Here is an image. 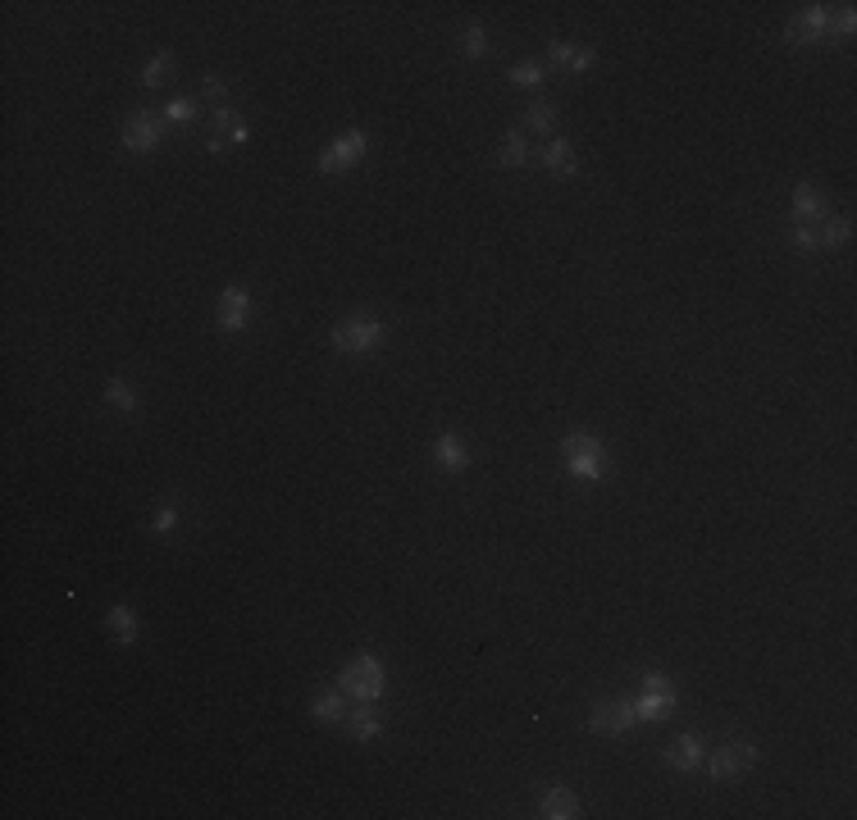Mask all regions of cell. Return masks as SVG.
I'll list each match as a JSON object with an SVG mask.
<instances>
[{"instance_id": "6da1fadb", "label": "cell", "mask_w": 857, "mask_h": 820, "mask_svg": "<svg viewBox=\"0 0 857 820\" xmlns=\"http://www.w3.org/2000/svg\"><path fill=\"white\" fill-rule=\"evenodd\" d=\"M561 452H566V470H570L575 479L598 484V479L607 475V447H602L593 434H570V438L561 443Z\"/></svg>"}, {"instance_id": "7a4b0ae2", "label": "cell", "mask_w": 857, "mask_h": 820, "mask_svg": "<svg viewBox=\"0 0 857 820\" xmlns=\"http://www.w3.org/2000/svg\"><path fill=\"white\" fill-rule=\"evenodd\" d=\"M338 688H342L347 697H356V702H378L383 688H388V675H383L378 656H356V661L338 675Z\"/></svg>"}, {"instance_id": "3957f363", "label": "cell", "mask_w": 857, "mask_h": 820, "mask_svg": "<svg viewBox=\"0 0 857 820\" xmlns=\"http://www.w3.org/2000/svg\"><path fill=\"white\" fill-rule=\"evenodd\" d=\"M383 337H388V324H383V319H347V324L333 328V346L347 351V355H365V351H374Z\"/></svg>"}, {"instance_id": "277c9868", "label": "cell", "mask_w": 857, "mask_h": 820, "mask_svg": "<svg viewBox=\"0 0 857 820\" xmlns=\"http://www.w3.org/2000/svg\"><path fill=\"white\" fill-rule=\"evenodd\" d=\"M634 711H639V720H666V715L675 711V688H670V679L652 670V675L643 679V693L634 697Z\"/></svg>"}, {"instance_id": "5b68a950", "label": "cell", "mask_w": 857, "mask_h": 820, "mask_svg": "<svg viewBox=\"0 0 857 820\" xmlns=\"http://www.w3.org/2000/svg\"><path fill=\"white\" fill-rule=\"evenodd\" d=\"M360 155H365V133L351 128V133H342V137L319 155V174H347V169L360 165Z\"/></svg>"}, {"instance_id": "8992f818", "label": "cell", "mask_w": 857, "mask_h": 820, "mask_svg": "<svg viewBox=\"0 0 857 820\" xmlns=\"http://www.w3.org/2000/svg\"><path fill=\"white\" fill-rule=\"evenodd\" d=\"M757 765V747L752 743H725L716 756H711V779H739Z\"/></svg>"}, {"instance_id": "52a82bcc", "label": "cell", "mask_w": 857, "mask_h": 820, "mask_svg": "<svg viewBox=\"0 0 857 820\" xmlns=\"http://www.w3.org/2000/svg\"><path fill=\"white\" fill-rule=\"evenodd\" d=\"M215 324H219L224 333H242V328L251 324V296H247V287H224L219 310H215Z\"/></svg>"}, {"instance_id": "ba28073f", "label": "cell", "mask_w": 857, "mask_h": 820, "mask_svg": "<svg viewBox=\"0 0 857 820\" xmlns=\"http://www.w3.org/2000/svg\"><path fill=\"white\" fill-rule=\"evenodd\" d=\"M634 720H639L634 702L616 697V702H598L589 725H593V734H625V729H634Z\"/></svg>"}, {"instance_id": "9c48e42d", "label": "cell", "mask_w": 857, "mask_h": 820, "mask_svg": "<svg viewBox=\"0 0 857 820\" xmlns=\"http://www.w3.org/2000/svg\"><path fill=\"white\" fill-rule=\"evenodd\" d=\"M124 146H128V151H137V155L156 151V146H160V119H156V115H146V110H137V115L124 124Z\"/></svg>"}, {"instance_id": "30bf717a", "label": "cell", "mask_w": 857, "mask_h": 820, "mask_svg": "<svg viewBox=\"0 0 857 820\" xmlns=\"http://www.w3.org/2000/svg\"><path fill=\"white\" fill-rule=\"evenodd\" d=\"M825 33H830V10H825V5H807V10L789 24V42H793V46L821 42Z\"/></svg>"}, {"instance_id": "8fae6325", "label": "cell", "mask_w": 857, "mask_h": 820, "mask_svg": "<svg viewBox=\"0 0 857 820\" xmlns=\"http://www.w3.org/2000/svg\"><path fill=\"white\" fill-rule=\"evenodd\" d=\"M548 55H552V65L566 69V74H584V69L598 65V51H593V46H570V42H552Z\"/></svg>"}, {"instance_id": "7c38bea8", "label": "cell", "mask_w": 857, "mask_h": 820, "mask_svg": "<svg viewBox=\"0 0 857 820\" xmlns=\"http://www.w3.org/2000/svg\"><path fill=\"white\" fill-rule=\"evenodd\" d=\"M821 219H830V205H825V196L812 187V183H802V187H793V224H821Z\"/></svg>"}, {"instance_id": "4fadbf2b", "label": "cell", "mask_w": 857, "mask_h": 820, "mask_svg": "<svg viewBox=\"0 0 857 820\" xmlns=\"http://www.w3.org/2000/svg\"><path fill=\"white\" fill-rule=\"evenodd\" d=\"M428 452H434V461L448 470V475H457V470H466L470 465V452H466V443L457 438V434H443L434 447H428Z\"/></svg>"}, {"instance_id": "5bb4252c", "label": "cell", "mask_w": 857, "mask_h": 820, "mask_svg": "<svg viewBox=\"0 0 857 820\" xmlns=\"http://www.w3.org/2000/svg\"><path fill=\"white\" fill-rule=\"evenodd\" d=\"M543 165L557 174V178H575L580 174V155H575V142H548L543 151Z\"/></svg>"}, {"instance_id": "9a60e30c", "label": "cell", "mask_w": 857, "mask_h": 820, "mask_svg": "<svg viewBox=\"0 0 857 820\" xmlns=\"http://www.w3.org/2000/svg\"><path fill=\"white\" fill-rule=\"evenodd\" d=\"M702 761V743H698V734H680L670 747H666V765H675V770H693Z\"/></svg>"}, {"instance_id": "2e32d148", "label": "cell", "mask_w": 857, "mask_h": 820, "mask_svg": "<svg viewBox=\"0 0 857 820\" xmlns=\"http://www.w3.org/2000/svg\"><path fill=\"white\" fill-rule=\"evenodd\" d=\"M543 815H548V820H570V815H580V797L557 784V788L543 793Z\"/></svg>"}, {"instance_id": "e0dca14e", "label": "cell", "mask_w": 857, "mask_h": 820, "mask_svg": "<svg viewBox=\"0 0 857 820\" xmlns=\"http://www.w3.org/2000/svg\"><path fill=\"white\" fill-rule=\"evenodd\" d=\"M347 729H351V738H356V743H369V738H378L383 720H378V711H374V706H356V711L347 715Z\"/></svg>"}, {"instance_id": "ac0fdd59", "label": "cell", "mask_w": 857, "mask_h": 820, "mask_svg": "<svg viewBox=\"0 0 857 820\" xmlns=\"http://www.w3.org/2000/svg\"><path fill=\"white\" fill-rule=\"evenodd\" d=\"M106 625L115 629V638H119V643H137V634H142V625H137V611H133V606H110Z\"/></svg>"}, {"instance_id": "d6986e66", "label": "cell", "mask_w": 857, "mask_h": 820, "mask_svg": "<svg viewBox=\"0 0 857 820\" xmlns=\"http://www.w3.org/2000/svg\"><path fill=\"white\" fill-rule=\"evenodd\" d=\"M498 165H507V169L529 165V142H525V133H507V137H502V146H498Z\"/></svg>"}, {"instance_id": "ffe728a7", "label": "cell", "mask_w": 857, "mask_h": 820, "mask_svg": "<svg viewBox=\"0 0 857 820\" xmlns=\"http://www.w3.org/2000/svg\"><path fill=\"white\" fill-rule=\"evenodd\" d=\"M816 233H821V251H834V246H843V242H848V233H852V228H848V219H843V215H834V219H821V224H816Z\"/></svg>"}, {"instance_id": "44dd1931", "label": "cell", "mask_w": 857, "mask_h": 820, "mask_svg": "<svg viewBox=\"0 0 857 820\" xmlns=\"http://www.w3.org/2000/svg\"><path fill=\"white\" fill-rule=\"evenodd\" d=\"M106 396H110L115 410H124V415H137V392H133L124 378H110V383H106Z\"/></svg>"}, {"instance_id": "7402d4cb", "label": "cell", "mask_w": 857, "mask_h": 820, "mask_svg": "<svg viewBox=\"0 0 857 820\" xmlns=\"http://www.w3.org/2000/svg\"><path fill=\"white\" fill-rule=\"evenodd\" d=\"M342 702H347V693L338 688V693H324V697H315V702H310V711H315V720H328V725H333V720H342V711H347Z\"/></svg>"}, {"instance_id": "603a6c76", "label": "cell", "mask_w": 857, "mask_h": 820, "mask_svg": "<svg viewBox=\"0 0 857 820\" xmlns=\"http://www.w3.org/2000/svg\"><path fill=\"white\" fill-rule=\"evenodd\" d=\"M552 124H557V110H552L548 101H534V105L525 110V128H529V133H552Z\"/></svg>"}, {"instance_id": "cb8c5ba5", "label": "cell", "mask_w": 857, "mask_h": 820, "mask_svg": "<svg viewBox=\"0 0 857 820\" xmlns=\"http://www.w3.org/2000/svg\"><path fill=\"white\" fill-rule=\"evenodd\" d=\"M461 51H466L470 60H484V55H489V33H484L479 24H470V28L461 33Z\"/></svg>"}, {"instance_id": "d4e9b609", "label": "cell", "mask_w": 857, "mask_h": 820, "mask_svg": "<svg viewBox=\"0 0 857 820\" xmlns=\"http://www.w3.org/2000/svg\"><path fill=\"white\" fill-rule=\"evenodd\" d=\"M169 74H174V55H156V60L142 69V83H146V87H160Z\"/></svg>"}, {"instance_id": "484cf974", "label": "cell", "mask_w": 857, "mask_h": 820, "mask_svg": "<svg viewBox=\"0 0 857 820\" xmlns=\"http://www.w3.org/2000/svg\"><path fill=\"white\" fill-rule=\"evenodd\" d=\"M511 83H516V87H525V92H534V87L543 83V69H539L534 60H525V65H516V69H511Z\"/></svg>"}, {"instance_id": "4316f807", "label": "cell", "mask_w": 857, "mask_h": 820, "mask_svg": "<svg viewBox=\"0 0 857 820\" xmlns=\"http://www.w3.org/2000/svg\"><path fill=\"white\" fill-rule=\"evenodd\" d=\"M165 119H169V124H192V119H197V105H192L187 96H174V101L165 105Z\"/></svg>"}, {"instance_id": "83f0119b", "label": "cell", "mask_w": 857, "mask_h": 820, "mask_svg": "<svg viewBox=\"0 0 857 820\" xmlns=\"http://www.w3.org/2000/svg\"><path fill=\"white\" fill-rule=\"evenodd\" d=\"M793 246H798V251H821L816 224H793Z\"/></svg>"}, {"instance_id": "f1b7e54d", "label": "cell", "mask_w": 857, "mask_h": 820, "mask_svg": "<svg viewBox=\"0 0 857 820\" xmlns=\"http://www.w3.org/2000/svg\"><path fill=\"white\" fill-rule=\"evenodd\" d=\"M151 529H156V534H174V529H178V511H174V506H160L156 520H151Z\"/></svg>"}, {"instance_id": "f546056e", "label": "cell", "mask_w": 857, "mask_h": 820, "mask_svg": "<svg viewBox=\"0 0 857 820\" xmlns=\"http://www.w3.org/2000/svg\"><path fill=\"white\" fill-rule=\"evenodd\" d=\"M834 28H839L843 37H848V33L857 28V15H852V5H843V10H839V19H834Z\"/></svg>"}, {"instance_id": "4dcf8cb0", "label": "cell", "mask_w": 857, "mask_h": 820, "mask_svg": "<svg viewBox=\"0 0 857 820\" xmlns=\"http://www.w3.org/2000/svg\"><path fill=\"white\" fill-rule=\"evenodd\" d=\"M206 96H210V101H224V96H228V83H224V78H206Z\"/></svg>"}]
</instances>
